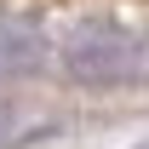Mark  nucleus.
<instances>
[{
    "instance_id": "nucleus-1",
    "label": "nucleus",
    "mask_w": 149,
    "mask_h": 149,
    "mask_svg": "<svg viewBox=\"0 0 149 149\" xmlns=\"http://www.w3.org/2000/svg\"><path fill=\"white\" fill-rule=\"evenodd\" d=\"M138 63H143V46L120 23H80L63 40V69L80 86H120L138 74Z\"/></svg>"
},
{
    "instance_id": "nucleus-2",
    "label": "nucleus",
    "mask_w": 149,
    "mask_h": 149,
    "mask_svg": "<svg viewBox=\"0 0 149 149\" xmlns=\"http://www.w3.org/2000/svg\"><path fill=\"white\" fill-rule=\"evenodd\" d=\"M40 57H46L40 29H35V23H23V17H6V12H0V80H23V74H35Z\"/></svg>"
},
{
    "instance_id": "nucleus-3",
    "label": "nucleus",
    "mask_w": 149,
    "mask_h": 149,
    "mask_svg": "<svg viewBox=\"0 0 149 149\" xmlns=\"http://www.w3.org/2000/svg\"><path fill=\"white\" fill-rule=\"evenodd\" d=\"M0 126H6V115H0Z\"/></svg>"
}]
</instances>
